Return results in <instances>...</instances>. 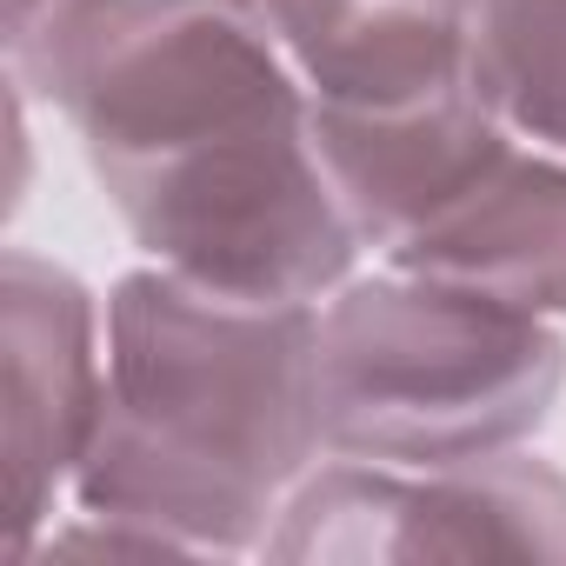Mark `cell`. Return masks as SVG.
Instances as JSON below:
<instances>
[{"label":"cell","instance_id":"ba28073f","mask_svg":"<svg viewBox=\"0 0 566 566\" xmlns=\"http://www.w3.org/2000/svg\"><path fill=\"white\" fill-rule=\"evenodd\" d=\"M394 266L566 321V154L506 147L453 207L387 247Z\"/></svg>","mask_w":566,"mask_h":566},{"label":"cell","instance_id":"52a82bcc","mask_svg":"<svg viewBox=\"0 0 566 566\" xmlns=\"http://www.w3.org/2000/svg\"><path fill=\"white\" fill-rule=\"evenodd\" d=\"M314 107L380 114L473 87L480 0H266Z\"/></svg>","mask_w":566,"mask_h":566},{"label":"cell","instance_id":"6da1fadb","mask_svg":"<svg viewBox=\"0 0 566 566\" xmlns=\"http://www.w3.org/2000/svg\"><path fill=\"white\" fill-rule=\"evenodd\" d=\"M8 54L154 266L240 301H327L354 280L367 240L266 0H54Z\"/></svg>","mask_w":566,"mask_h":566},{"label":"cell","instance_id":"9c48e42d","mask_svg":"<svg viewBox=\"0 0 566 566\" xmlns=\"http://www.w3.org/2000/svg\"><path fill=\"white\" fill-rule=\"evenodd\" d=\"M473 81L520 140L566 154V0H480Z\"/></svg>","mask_w":566,"mask_h":566},{"label":"cell","instance_id":"30bf717a","mask_svg":"<svg viewBox=\"0 0 566 566\" xmlns=\"http://www.w3.org/2000/svg\"><path fill=\"white\" fill-rule=\"evenodd\" d=\"M48 8H54V0H8V41H21Z\"/></svg>","mask_w":566,"mask_h":566},{"label":"cell","instance_id":"5b68a950","mask_svg":"<svg viewBox=\"0 0 566 566\" xmlns=\"http://www.w3.org/2000/svg\"><path fill=\"white\" fill-rule=\"evenodd\" d=\"M0 360H8V553L28 559L61 486H74L87 460L107 394L101 307L61 260L28 247L0 260Z\"/></svg>","mask_w":566,"mask_h":566},{"label":"cell","instance_id":"8992f818","mask_svg":"<svg viewBox=\"0 0 566 566\" xmlns=\"http://www.w3.org/2000/svg\"><path fill=\"white\" fill-rule=\"evenodd\" d=\"M314 140L360 240L387 253L440 207H453L520 134L493 114V101L473 81L440 101L380 107V114L314 107Z\"/></svg>","mask_w":566,"mask_h":566},{"label":"cell","instance_id":"7a4b0ae2","mask_svg":"<svg viewBox=\"0 0 566 566\" xmlns=\"http://www.w3.org/2000/svg\"><path fill=\"white\" fill-rule=\"evenodd\" d=\"M321 433L314 301H240L174 266L107 301V394L74 473L81 513L147 526L180 553H253Z\"/></svg>","mask_w":566,"mask_h":566},{"label":"cell","instance_id":"277c9868","mask_svg":"<svg viewBox=\"0 0 566 566\" xmlns=\"http://www.w3.org/2000/svg\"><path fill=\"white\" fill-rule=\"evenodd\" d=\"M260 553L340 566L566 559V473L520 447L460 467H380L334 453L294 486Z\"/></svg>","mask_w":566,"mask_h":566},{"label":"cell","instance_id":"3957f363","mask_svg":"<svg viewBox=\"0 0 566 566\" xmlns=\"http://www.w3.org/2000/svg\"><path fill=\"white\" fill-rule=\"evenodd\" d=\"M566 387L546 314L387 266L321 314L327 453L380 467H460L533 440Z\"/></svg>","mask_w":566,"mask_h":566}]
</instances>
